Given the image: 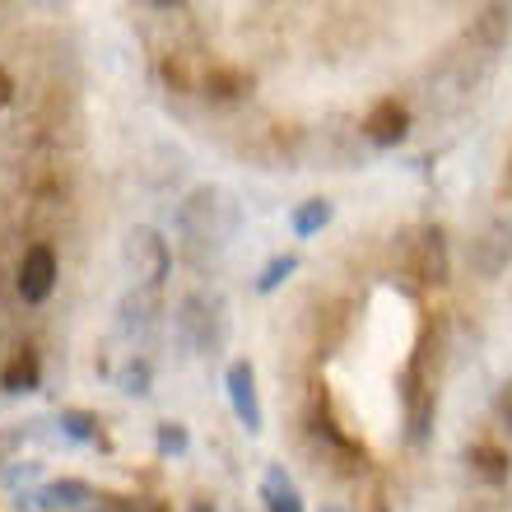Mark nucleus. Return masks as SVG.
Instances as JSON below:
<instances>
[{
    "instance_id": "nucleus-15",
    "label": "nucleus",
    "mask_w": 512,
    "mask_h": 512,
    "mask_svg": "<svg viewBox=\"0 0 512 512\" xmlns=\"http://www.w3.org/2000/svg\"><path fill=\"white\" fill-rule=\"evenodd\" d=\"M499 410H503V419H508V424H512V382L499 391Z\"/></svg>"
},
{
    "instance_id": "nucleus-14",
    "label": "nucleus",
    "mask_w": 512,
    "mask_h": 512,
    "mask_svg": "<svg viewBox=\"0 0 512 512\" xmlns=\"http://www.w3.org/2000/svg\"><path fill=\"white\" fill-rule=\"evenodd\" d=\"M122 391H126V396H145V391H149V364H145V359L126 364V373H122Z\"/></svg>"
},
{
    "instance_id": "nucleus-11",
    "label": "nucleus",
    "mask_w": 512,
    "mask_h": 512,
    "mask_svg": "<svg viewBox=\"0 0 512 512\" xmlns=\"http://www.w3.org/2000/svg\"><path fill=\"white\" fill-rule=\"evenodd\" d=\"M61 433L75 443H94L98 438V419L89 410H61Z\"/></svg>"
},
{
    "instance_id": "nucleus-10",
    "label": "nucleus",
    "mask_w": 512,
    "mask_h": 512,
    "mask_svg": "<svg viewBox=\"0 0 512 512\" xmlns=\"http://www.w3.org/2000/svg\"><path fill=\"white\" fill-rule=\"evenodd\" d=\"M94 494V489L84 485V480H56L52 489H42V508H75Z\"/></svg>"
},
{
    "instance_id": "nucleus-6",
    "label": "nucleus",
    "mask_w": 512,
    "mask_h": 512,
    "mask_svg": "<svg viewBox=\"0 0 512 512\" xmlns=\"http://www.w3.org/2000/svg\"><path fill=\"white\" fill-rule=\"evenodd\" d=\"M419 280H429V284H443L447 280V243H443V233L429 229L424 238H419Z\"/></svg>"
},
{
    "instance_id": "nucleus-5",
    "label": "nucleus",
    "mask_w": 512,
    "mask_h": 512,
    "mask_svg": "<svg viewBox=\"0 0 512 512\" xmlns=\"http://www.w3.org/2000/svg\"><path fill=\"white\" fill-rule=\"evenodd\" d=\"M466 461H471V471L480 475V480H489V485H503L512 471V457L499 443H475L471 452H466Z\"/></svg>"
},
{
    "instance_id": "nucleus-13",
    "label": "nucleus",
    "mask_w": 512,
    "mask_h": 512,
    "mask_svg": "<svg viewBox=\"0 0 512 512\" xmlns=\"http://www.w3.org/2000/svg\"><path fill=\"white\" fill-rule=\"evenodd\" d=\"M154 443H159L163 457H182V452L191 447V438H187V429H182V424H159Z\"/></svg>"
},
{
    "instance_id": "nucleus-17",
    "label": "nucleus",
    "mask_w": 512,
    "mask_h": 512,
    "mask_svg": "<svg viewBox=\"0 0 512 512\" xmlns=\"http://www.w3.org/2000/svg\"><path fill=\"white\" fill-rule=\"evenodd\" d=\"M503 187H508V191H512V163H508V177H503Z\"/></svg>"
},
{
    "instance_id": "nucleus-2",
    "label": "nucleus",
    "mask_w": 512,
    "mask_h": 512,
    "mask_svg": "<svg viewBox=\"0 0 512 512\" xmlns=\"http://www.w3.org/2000/svg\"><path fill=\"white\" fill-rule=\"evenodd\" d=\"M224 387H229L233 415L243 419L247 433H256V429H261V401H256V373H252V364H247V359L229 364V373H224Z\"/></svg>"
},
{
    "instance_id": "nucleus-12",
    "label": "nucleus",
    "mask_w": 512,
    "mask_h": 512,
    "mask_svg": "<svg viewBox=\"0 0 512 512\" xmlns=\"http://www.w3.org/2000/svg\"><path fill=\"white\" fill-rule=\"evenodd\" d=\"M294 270H298L294 256H275V261H266V270H261V280H256V289H261V294H270V289H280V284L289 280Z\"/></svg>"
},
{
    "instance_id": "nucleus-19",
    "label": "nucleus",
    "mask_w": 512,
    "mask_h": 512,
    "mask_svg": "<svg viewBox=\"0 0 512 512\" xmlns=\"http://www.w3.org/2000/svg\"><path fill=\"white\" fill-rule=\"evenodd\" d=\"M331 512H336V508H331Z\"/></svg>"
},
{
    "instance_id": "nucleus-4",
    "label": "nucleus",
    "mask_w": 512,
    "mask_h": 512,
    "mask_svg": "<svg viewBox=\"0 0 512 512\" xmlns=\"http://www.w3.org/2000/svg\"><path fill=\"white\" fill-rule=\"evenodd\" d=\"M261 499H266V512H303V499H298L294 480L284 475V466H270L266 480H261Z\"/></svg>"
},
{
    "instance_id": "nucleus-7",
    "label": "nucleus",
    "mask_w": 512,
    "mask_h": 512,
    "mask_svg": "<svg viewBox=\"0 0 512 512\" xmlns=\"http://www.w3.org/2000/svg\"><path fill=\"white\" fill-rule=\"evenodd\" d=\"M38 354L24 350V354H14L10 364H5V373H0V387L5 391H33L38 387Z\"/></svg>"
},
{
    "instance_id": "nucleus-16",
    "label": "nucleus",
    "mask_w": 512,
    "mask_h": 512,
    "mask_svg": "<svg viewBox=\"0 0 512 512\" xmlns=\"http://www.w3.org/2000/svg\"><path fill=\"white\" fill-rule=\"evenodd\" d=\"M10 98H14V80L0 70V103H10Z\"/></svg>"
},
{
    "instance_id": "nucleus-3",
    "label": "nucleus",
    "mask_w": 512,
    "mask_h": 512,
    "mask_svg": "<svg viewBox=\"0 0 512 512\" xmlns=\"http://www.w3.org/2000/svg\"><path fill=\"white\" fill-rule=\"evenodd\" d=\"M405 131H410V112H405V103H396V98L373 103V112L364 117V135L373 140V145H382V149L401 145Z\"/></svg>"
},
{
    "instance_id": "nucleus-8",
    "label": "nucleus",
    "mask_w": 512,
    "mask_h": 512,
    "mask_svg": "<svg viewBox=\"0 0 512 512\" xmlns=\"http://www.w3.org/2000/svg\"><path fill=\"white\" fill-rule=\"evenodd\" d=\"M252 89V75L247 70H233V66H215L210 75H205V94L215 98H238Z\"/></svg>"
},
{
    "instance_id": "nucleus-1",
    "label": "nucleus",
    "mask_w": 512,
    "mask_h": 512,
    "mask_svg": "<svg viewBox=\"0 0 512 512\" xmlns=\"http://www.w3.org/2000/svg\"><path fill=\"white\" fill-rule=\"evenodd\" d=\"M56 289V252L52 247H28L24 261H19V294L24 303H42V298Z\"/></svg>"
},
{
    "instance_id": "nucleus-18",
    "label": "nucleus",
    "mask_w": 512,
    "mask_h": 512,
    "mask_svg": "<svg viewBox=\"0 0 512 512\" xmlns=\"http://www.w3.org/2000/svg\"><path fill=\"white\" fill-rule=\"evenodd\" d=\"M191 512H215V508H205V503H196V508H191Z\"/></svg>"
},
{
    "instance_id": "nucleus-9",
    "label": "nucleus",
    "mask_w": 512,
    "mask_h": 512,
    "mask_svg": "<svg viewBox=\"0 0 512 512\" xmlns=\"http://www.w3.org/2000/svg\"><path fill=\"white\" fill-rule=\"evenodd\" d=\"M331 224V201H322V196H312V201H303L294 210V233L298 238H312L317 229H326Z\"/></svg>"
}]
</instances>
